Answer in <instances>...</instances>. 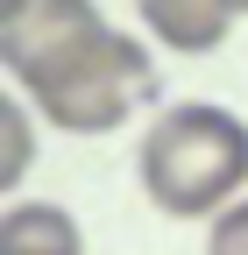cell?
Here are the masks:
<instances>
[{
    "label": "cell",
    "mask_w": 248,
    "mask_h": 255,
    "mask_svg": "<svg viewBox=\"0 0 248 255\" xmlns=\"http://www.w3.org/2000/svg\"><path fill=\"white\" fill-rule=\"evenodd\" d=\"M0 64L57 135H114L135 107L156 100L149 50L128 28H107L85 0H7Z\"/></svg>",
    "instance_id": "6da1fadb"
},
{
    "label": "cell",
    "mask_w": 248,
    "mask_h": 255,
    "mask_svg": "<svg viewBox=\"0 0 248 255\" xmlns=\"http://www.w3.org/2000/svg\"><path fill=\"white\" fill-rule=\"evenodd\" d=\"M135 177H142V199L163 220L234 213L248 199V121L213 100L163 107L135 149Z\"/></svg>",
    "instance_id": "7a4b0ae2"
},
{
    "label": "cell",
    "mask_w": 248,
    "mask_h": 255,
    "mask_svg": "<svg viewBox=\"0 0 248 255\" xmlns=\"http://www.w3.org/2000/svg\"><path fill=\"white\" fill-rule=\"evenodd\" d=\"M241 14H248V7H234V0H142V28H149L163 50H184V57L220 50Z\"/></svg>",
    "instance_id": "3957f363"
},
{
    "label": "cell",
    "mask_w": 248,
    "mask_h": 255,
    "mask_svg": "<svg viewBox=\"0 0 248 255\" xmlns=\"http://www.w3.org/2000/svg\"><path fill=\"white\" fill-rule=\"evenodd\" d=\"M0 255H85V234L64 206L50 199H14L0 213Z\"/></svg>",
    "instance_id": "277c9868"
},
{
    "label": "cell",
    "mask_w": 248,
    "mask_h": 255,
    "mask_svg": "<svg viewBox=\"0 0 248 255\" xmlns=\"http://www.w3.org/2000/svg\"><path fill=\"white\" fill-rule=\"evenodd\" d=\"M0 135H7V170H0V177H7V191H14L21 170H28V149H36V121H28V100H21V92L0 107Z\"/></svg>",
    "instance_id": "5b68a950"
},
{
    "label": "cell",
    "mask_w": 248,
    "mask_h": 255,
    "mask_svg": "<svg viewBox=\"0 0 248 255\" xmlns=\"http://www.w3.org/2000/svg\"><path fill=\"white\" fill-rule=\"evenodd\" d=\"M206 255H248V199H241L234 213H220V220H213Z\"/></svg>",
    "instance_id": "8992f818"
}]
</instances>
